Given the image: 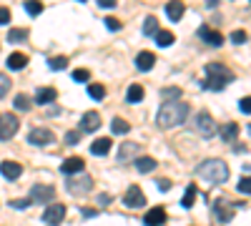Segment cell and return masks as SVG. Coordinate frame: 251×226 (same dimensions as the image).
Masks as SVG:
<instances>
[{
  "instance_id": "35",
  "label": "cell",
  "mask_w": 251,
  "mask_h": 226,
  "mask_svg": "<svg viewBox=\"0 0 251 226\" xmlns=\"http://www.w3.org/2000/svg\"><path fill=\"white\" fill-rule=\"evenodd\" d=\"M161 98L163 100H178L181 98V88H176V86L174 88H163L161 91Z\"/></svg>"
},
{
  "instance_id": "5",
  "label": "cell",
  "mask_w": 251,
  "mask_h": 226,
  "mask_svg": "<svg viewBox=\"0 0 251 226\" xmlns=\"http://www.w3.org/2000/svg\"><path fill=\"white\" fill-rule=\"evenodd\" d=\"M196 131L203 136V138H211V136H216L219 133V126H216V121L211 118V113L208 111H201V113H196Z\"/></svg>"
},
{
  "instance_id": "31",
  "label": "cell",
  "mask_w": 251,
  "mask_h": 226,
  "mask_svg": "<svg viewBox=\"0 0 251 226\" xmlns=\"http://www.w3.org/2000/svg\"><path fill=\"white\" fill-rule=\"evenodd\" d=\"M143 33H146V35H156V33H158V20H156L153 15H149V18L143 20Z\"/></svg>"
},
{
  "instance_id": "15",
  "label": "cell",
  "mask_w": 251,
  "mask_h": 226,
  "mask_svg": "<svg viewBox=\"0 0 251 226\" xmlns=\"http://www.w3.org/2000/svg\"><path fill=\"white\" fill-rule=\"evenodd\" d=\"M183 13H186L183 0H169V3H166V15H169V20H174V23H178L183 18Z\"/></svg>"
},
{
  "instance_id": "34",
  "label": "cell",
  "mask_w": 251,
  "mask_h": 226,
  "mask_svg": "<svg viewBox=\"0 0 251 226\" xmlns=\"http://www.w3.org/2000/svg\"><path fill=\"white\" fill-rule=\"evenodd\" d=\"M13 103H15V108H18V111H30V98H28L25 93H18Z\"/></svg>"
},
{
  "instance_id": "32",
  "label": "cell",
  "mask_w": 251,
  "mask_h": 226,
  "mask_svg": "<svg viewBox=\"0 0 251 226\" xmlns=\"http://www.w3.org/2000/svg\"><path fill=\"white\" fill-rule=\"evenodd\" d=\"M111 128H113V133H128L131 131V123L128 121H123V118H113V123H111Z\"/></svg>"
},
{
  "instance_id": "8",
  "label": "cell",
  "mask_w": 251,
  "mask_h": 226,
  "mask_svg": "<svg viewBox=\"0 0 251 226\" xmlns=\"http://www.w3.org/2000/svg\"><path fill=\"white\" fill-rule=\"evenodd\" d=\"M53 196H55V191H53V186H48V183H35V186L30 189L33 203H50Z\"/></svg>"
},
{
  "instance_id": "43",
  "label": "cell",
  "mask_w": 251,
  "mask_h": 226,
  "mask_svg": "<svg viewBox=\"0 0 251 226\" xmlns=\"http://www.w3.org/2000/svg\"><path fill=\"white\" fill-rule=\"evenodd\" d=\"M239 108H241L244 113H251V96H246V98L239 100Z\"/></svg>"
},
{
  "instance_id": "42",
  "label": "cell",
  "mask_w": 251,
  "mask_h": 226,
  "mask_svg": "<svg viewBox=\"0 0 251 226\" xmlns=\"http://www.w3.org/2000/svg\"><path fill=\"white\" fill-rule=\"evenodd\" d=\"M231 40H234V43H239V46L246 43V30H234L231 33Z\"/></svg>"
},
{
  "instance_id": "20",
  "label": "cell",
  "mask_w": 251,
  "mask_h": 226,
  "mask_svg": "<svg viewBox=\"0 0 251 226\" xmlns=\"http://www.w3.org/2000/svg\"><path fill=\"white\" fill-rule=\"evenodd\" d=\"M91 153H93V156H106V153H111V138H108V136L96 138V141L91 143Z\"/></svg>"
},
{
  "instance_id": "40",
  "label": "cell",
  "mask_w": 251,
  "mask_h": 226,
  "mask_svg": "<svg viewBox=\"0 0 251 226\" xmlns=\"http://www.w3.org/2000/svg\"><path fill=\"white\" fill-rule=\"evenodd\" d=\"M106 28H108V30H121L123 23H121L118 18H106Z\"/></svg>"
},
{
  "instance_id": "41",
  "label": "cell",
  "mask_w": 251,
  "mask_h": 226,
  "mask_svg": "<svg viewBox=\"0 0 251 226\" xmlns=\"http://www.w3.org/2000/svg\"><path fill=\"white\" fill-rule=\"evenodd\" d=\"M78 141H80V133L78 131H68L66 133V143H68V146H75Z\"/></svg>"
},
{
  "instance_id": "14",
  "label": "cell",
  "mask_w": 251,
  "mask_h": 226,
  "mask_svg": "<svg viewBox=\"0 0 251 226\" xmlns=\"http://www.w3.org/2000/svg\"><path fill=\"white\" fill-rule=\"evenodd\" d=\"M166 219H169V216H166V209H163V206H153L149 214L143 216V224H146V226H163Z\"/></svg>"
},
{
  "instance_id": "36",
  "label": "cell",
  "mask_w": 251,
  "mask_h": 226,
  "mask_svg": "<svg viewBox=\"0 0 251 226\" xmlns=\"http://www.w3.org/2000/svg\"><path fill=\"white\" fill-rule=\"evenodd\" d=\"M73 80H78V83H88V80H91V71L75 68V71H73Z\"/></svg>"
},
{
  "instance_id": "7",
  "label": "cell",
  "mask_w": 251,
  "mask_h": 226,
  "mask_svg": "<svg viewBox=\"0 0 251 226\" xmlns=\"http://www.w3.org/2000/svg\"><path fill=\"white\" fill-rule=\"evenodd\" d=\"M63 219H66V206H63V203H50V206L43 211V221L48 226H60Z\"/></svg>"
},
{
  "instance_id": "13",
  "label": "cell",
  "mask_w": 251,
  "mask_h": 226,
  "mask_svg": "<svg viewBox=\"0 0 251 226\" xmlns=\"http://www.w3.org/2000/svg\"><path fill=\"white\" fill-rule=\"evenodd\" d=\"M28 143H33V146H48V143H53V133L48 128H33L28 133Z\"/></svg>"
},
{
  "instance_id": "50",
  "label": "cell",
  "mask_w": 251,
  "mask_h": 226,
  "mask_svg": "<svg viewBox=\"0 0 251 226\" xmlns=\"http://www.w3.org/2000/svg\"><path fill=\"white\" fill-rule=\"evenodd\" d=\"M80 3H86V0H80Z\"/></svg>"
},
{
  "instance_id": "38",
  "label": "cell",
  "mask_w": 251,
  "mask_h": 226,
  "mask_svg": "<svg viewBox=\"0 0 251 226\" xmlns=\"http://www.w3.org/2000/svg\"><path fill=\"white\" fill-rule=\"evenodd\" d=\"M8 91H10V78L5 73H0V98H3Z\"/></svg>"
},
{
  "instance_id": "22",
  "label": "cell",
  "mask_w": 251,
  "mask_h": 226,
  "mask_svg": "<svg viewBox=\"0 0 251 226\" xmlns=\"http://www.w3.org/2000/svg\"><path fill=\"white\" fill-rule=\"evenodd\" d=\"M25 66H28V55L25 53H10V58H8V68L10 71H20Z\"/></svg>"
},
{
  "instance_id": "12",
  "label": "cell",
  "mask_w": 251,
  "mask_h": 226,
  "mask_svg": "<svg viewBox=\"0 0 251 226\" xmlns=\"http://www.w3.org/2000/svg\"><path fill=\"white\" fill-rule=\"evenodd\" d=\"M83 169H86V161H83L80 156H71V158H66V161H63V166H60V171L66 174V176L83 174Z\"/></svg>"
},
{
  "instance_id": "16",
  "label": "cell",
  "mask_w": 251,
  "mask_h": 226,
  "mask_svg": "<svg viewBox=\"0 0 251 226\" xmlns=\"http://www.w3.org/2000/svg\"><path fill=\"white\" fill-rule=\"evenodd\" d=\"M153 66H156V55H153L151 50H141V53L136 55V68H138V71L149 73Z\"/></svg>"
},
{
  "instance_id": "19",
  "label": "cell",
  "mask_w": 251,
  "mask_h": 226,
  "mask_svg": "<svg viewBox=\"0 0 251 226\" xmlns=\"http://www.w3.org/2000/svg\"><path fill=\"white\" fill-rule=\"evenodd\" d=\"M100 128V116L96 113V111H91V113H86L80 118V131H98Z\"/></svg>"
},
{
  "instance_id": "18",
  "label": "cell",
  "mask_w": 251,
  "mask_h": 226,
  "mask_svg": "<svg viewBox=\"0 0 251 226\" xmlns=\"http://www.w3.org/2000/svg\"><path fill=\"white\" fill-rule=\"evenodd\" d=\"M0 174H3L8 181H15L20 174H23V166H20L18 161H3L0 163Z\"/></svg>"
},
{
  "instance_id": "37",
  "label": "cell",
  "mask_w": 251,
  "mask_h": 226,
  "mask_svg": "<svg viewBox=\"0 0 251 226\" xmlns=\"http://www.w3.org/2000/svg\"><path fill=\"white\" fill-rule=\"evenodd\" d=\"M239 194H251V176H244L241 181H239Z\"/></svg>"
},
{
  "instance_id": "23",
  "label": "cell",
  "mask_w": 251,
  "mask_h": 226,
  "mask_svg": "<svg viewBox=\"0 0 251 226\" xmlns=\"http://www.w3.org/2000/svg\"><path fill=\"white\" fill-rule=\"evenodd\" d=\"M126 100H128V103H141L143 100V86H138V83L128 86V91H126Z\"/></svg>"
},
{
  "instance_id": "17",
  "label": "cell",
  "mask_w": 251,
  "mask_h": 226,
  "mask_svg": "<svg viewBox=\"0 0 251 226\" xmlns=\"http://www.w3.org/2000/svg\"><path fill=\"white\" fill-rule=\"evenodd\" d=\"M219 136H221V141H226V143H234V141L239 138V123L226 121L224 126L219 128Z\"/></svg>"
},
{
  "instance_id": "4",
  "label": "cell",
  "mask_w": 251,
  "mask_h": 226,
  "mask_svg": "<svg viewBox=\"0 0 251 226\" xmlns=\"http://www.w3.org/2000/svg\"><path fill=\"white\" fill-rule=\"evenodd\" d=\"M66 189L73 194V196H83L93 189V178L91 174H75V176H68L66 181Z\"/></svg>"
},
{
  "instance_id": "11",
  "label": "cell",
  "mask_w": 251,
  "mask_h": 226,
  "mask_svg": "<svg viewBox=\"0 0 251 226\" xmlns=\"http://www.w3.org/2000/svg\"><path fill=\"white\" fill-rule=\"evenodd\" d=\"M199 38L203 40V43H208V46H214V48L224 46V35H221L219 30H214L211 25H201V28H199Z\"/></svg>"
},
{
  "instance_id": "48",
  "label": "cell",
  "mask_w": 251,
  "mask_h": 226,
  "mask_svg": "<svg viewBox=\"0 0 251 226\" xmlns=\"http://www.w3.org/2000/svg\"><path fill=\"white\" fill-rule=\"evenodd\" d=\"M83 216L91 219V216H96V211H93V209H83Z\"/></svg>"
},
{
  "instance_id": "44",
  "label": "cell",
  "mask_w": 251,
  "mask_h": 226,
  "mask_svg": "<svg viewBox=\"0 0 251 226\" xmlns=\"http://www.w3.org/2000/svg\"><path fill=\"white\" fill-rule=\"evenodd\" d=\"M8 23H10V10L0 8V25H8Z\"/></svg>"
},
{
  "instance_id": "1",
  "label": "cell",
  "mask_w": 251,
  "mask_h": 226,
  "mask_svg": "<svg viewBox=\"0 0 251 226\" xmlns=\"http://www.w3.org/2000/svg\"><path fill=\"white\" fill-rule=\"evenodd\" d=\"M188 111H191V108H188L186 100H163V106H161L158 113H156L158 128L169 131V128L181 126V123L188 118Z\"/></svg>"
},
{
  "instance_id": "30",
  "label": "cell",
  "mask_w": 251,
  "mask_h": 226,
  "mask_svg": "<svg viewBox=\"0 0 251 226\" xmlns=\"http://www.w3.org/2000/svg\"><path fill=\"white\" fill-rule=\"evenodd\" d=\"M88 96H91L93 100H103V98H106V86H100V83H91V86H88Z\"/></svg>"
},
{
  "instance_id": "39",
  "label": "cell",
  "mask_w": 251,
  "mask_h": 226,
  "mask_svg": "<svg viewBox=\"0 0 251 226\" xmlns=\"http://www.w3.org/2000/svg\"><path fill=\"white\" fill-rule=\"evenodd\" d=\"M33 203V199L28 196V199H15V201H10V206H15V209H25V206H30Z\"/></svg>"
},
{
  "instance_id": "33",
  "label": "cell",
  "mask_w": 251,
  "mask_h": 226,
  "mask_svg": "<svg viewBox=\"0 0 251 226\" xmlns=\"http://www.w3.org/2000/svg\"><path fill=\"white\" fill-rule=\"evenodd\" d=\"M25 10H28V15H40V13H43V3H40V0H25Z\"/></svg>"
},
{
  "instance_id": "27",
  "label": "cell",
  "mask_w": 251,
  "mask_h": 226,
  "mask_svg": "<svg viewBox=\"0 0 251 226\" xmlns=\"http://www.w3.org/2000/svg\"><path fill=\"white\" fill-rule=\"evenodd\" d=\"M138 151H141L138 143H123V146H121V153H118V161H128V158L136 156Z\"/></svg>"
},
{
  "instance_id": "49",
  "label": "cell",
  "mask_w": 251,
  "mask_h": 226,
  "mask_svg": "<svg viewBox=\"0 0 251 226\" xmlns=\"http://www.w3.org/2000/svg\"><path fill=\"white\" fill-rule=\"evenodd\" d=\"M216 3H219V0H208V8H214Z\"/></svg>"
},
{
  "instance_id": "21",
  "label": "cell",
  "mask_w": 251,
  "mask_h": 226,
  "mask_svg": "<svg viewBox=\"0 0 251 226\" xmlns=\"http://www.w3.org/2000/svg\"><path fill=\"white\" fill-rule=\"evenodd\" d=\"M55 88H38V93H35V103H40V106H48V103H53L55 100Z\"/></svg>"
},
{
  "instance_id": "47",
  "label": "cell",
  "mask_w": 251,
  "mask_h": 226,
  "mask_svg": "<svg viewBox=\"0 0 251 226\" xmlns=\"http://www.w3.org/2000/svg\"><path fill=\"white\" fill-rule=\"evenodd\" d=\"M98 201L103 203V206H106V203H111V196H106V194H103V196H98Z\"/></svg>"
},
{
  "instance_id": "10",
  "label": "cell",
  "mask_w": 251,
  "mask_h": 226,
  "mask_svg": "<svg viewBox=\"0 0 251 226\" xmlns=\"http://www.w3.org/2000/svg\"><path fill=\"white\" fill-rule=\"evenodd\" d=\"M123 203L128 209H143L146 206V196H143V191L138 186H131L128 191H126V196H123Z\"/></svg>"
},
{
  "instance_id": "45",
  "label": "cell",
  "mask_w": 251,
  "mask_h": 226,
  "mask_svg": "<svg viewBox=\"0 0 251 226\" xmlns=\"http://www.w3.org/2000/svg\"><path fill=\"white\" fill-rule=\"evenodd\" d=\"M116 3H118V0H98L100 8H116Z\"/></svg>"
},
{
  "instance_id": "6",
  "label": "cell",
  "mask_w": 251,
  "mask_h": 226,
  "mask_svg": "<svg viewBox=\"0 0 251 226\" xmlns=\"http://www.w3.org/2000/svg\"><path fill=\"white\" fill-rule=\"evenodd\" d=\"M18 126H20L18 116H13V113H5V116H0V141H10V138L15 136Z\"/></svg>"
},
{
  "instance_id": "28",
  "label": "cell",
  "mask_w": 251,
  "mask_h": 226,
  "mask_svg": "<svg viewBox=\"0 0 251 226\" xmlns=\"http://www.w3.org/2000/svg\"><path fill=\"white\" fill-rule=\"evenodd\" d=\"M48 68H50V71H66V68H68V58H66V55L48 58Z\"/></svg>"
},
{
  "instance_id": "2",
  "label": "cell",
  "mask_w": 251,
  "mask_h": 226,
  "mask_svg": "<svg viewBox=\"0 0 251 226\" xmlns=\"http://www.w3.org/2000/svg\"><path fill=\"white\" fill-rule=\"evenodd\" d=\"M203 73H206L203 88L211 91V93H221V91L234 80V73L228 71V66H224V63H208V66L203 68Z\"/></svg>"
},
{
  "instance_id": "26",
  "label": "cell",
  "mask_w": 251,
  "mask_h": 226,
  "mask_svg": "<svg viewBox=\"0 0 251 226\" xmlns=\"http://www.w3.org/2000/svg\"><path fill=\"white\" fill-rule=\"evenodd\" d=\"M153 38H156V43H158L161 48H169V46H174V40H176V35H174L171 30H158Z\"/></svg>"
},
{
  "instance_id": "46",
  "label": "cell",
  "mask_w": 251,
  "mask_h": 226,
  "mask_svg": "<svg viewBox=\"0 0 251 226\" xmlns=\"http://www.w3.org/2000/svg\"><path fill=\"white\" fill-rule=\"evenodd\" d=\"M158 189H161V191H169V189H171V181H169V178H161V181H158Z\"/></svg>"
},
{
  "instance_id": "51",
  "label": "cell",
  "mask_w": 251,
  "mask_h": 226,
  "mask_svg": "<svg viewBox=\"0 0 251 226\" xmlns=\"http://www.w3.org/2000/svg\"><path fill=\"white\" fill-rule=\"evenodd\" d=\"M249 3H251V0H249Z\"/></svg>"
},
{
  "instance_id": "24",
  "label": "cell",
  "mask_w": 251,
  "mask_h": 226,
  "mask_svg": "<svg viewBox=\"0 0 251 226\" xmlns=\"http://www.w3.org/2000/svg\"><path fill=\"white\" fill-rule=\"evenodd\" d=\"M196 194H199V189L194 186V183H188V186H186V194H183V199H181V206H183V209H191L194 201H196Z\"/></svg>"
},
{
  "instance_id": "25",
  "label": "cell",
  "mask_w": 251,
  "mask_h": 226,
  "mask_svg": "<svg viewBox=\"0 0 251 226\" xmlns=\"http://www.w3.org/2000/svg\"><path fill=\"white\" fill-rule=\"evenodd\" d=\"M136 169H138L141 174H151V171L156 169V161H153L151 156H141V158H136Z\"/></svg>"
},
{
  "instance_id": "29",
  "label": "cell",
  "mask_w": 251,
  "mask_h": 226,
  "mask_svg": "<svg viewBox=\"0 0 251 226\" xmlns=\"http://www.w3.org/2000/svg\"><path fill=\"white\" fill-rule=\"evenodd\" d=\"M8 40L10 43H23V40H28V30L25 28H13L8 33Z\"/></svg>"
},
{
  "instance_id": "9",
  "label": "cell",
  "mask_w": 251,
  "mask_h": 226,
  "mask_svg": "<svg viewBox=\"0 0 251 226\" xmlns=\"http://www.w3.org/2000/svg\"><path fill=\"white\" fill-rule=\"evenodd\" d=\"M214 214H216L219 224H228V221L234 219V206L226 199H216L214 201Z\"/></svg>"
},
{
  "instance_id": "3",
  "label": "cell",
  "mask_w": 251,
  "mask_h": 226,
  "mask_svg": "<svg viewBox=\"0 0 251 226\" xmlns=\"http://www.w3.org/2000/svg\"><path fill=\"white\" fill-rule=\"evenodd\" d=\"M196 176L216 186V183H224L228 178V166L221 158H208V161H203V163L196 166Z\"/></svg>"
}]
</instances>
